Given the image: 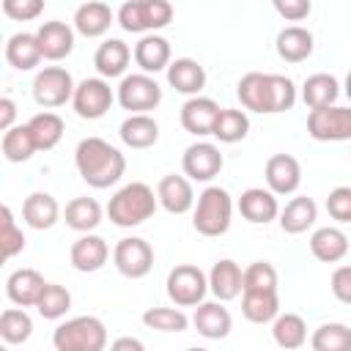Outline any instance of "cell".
<instances>
[{
	"instance_id": "20",
	"label": "cell",
	"mask_w": 351,
	"mask_h": 351,
	"mask_svg": "<svg viewBox=\"0 0 351 351\" xmlns=\"http://www.w3.org/2000/svg\"><path fill=\"white\" fill-rule=\"evenodd\" d=\"M107 258H110V247H107V241H104L101 236H96V233H82V236L71 244V252H69L71 266H74L77 271H85V274L99 271V269L107 263Z\"/></svg>"
},
{
	"instance_id": "54",
	"label": "cell",
	"mask_w": 351,
	"mask_h": 351,
	"mask_svg": "<svg viewBox=\"0 0 351 351\" xmlns=\"http://www.w3.org/2000/svg\"><path fill=\"white\" fill-rule=\"evenodd\" d=\"M186 351H208V348H200V346H197V348H186Z\"/></svg>"
},
{
	"instance_id": "50",
	"label": "cell",
	"mask_w": 351,
	"mask_h": 351,
	"mask_svg": "<svg viewBox=\"0 0 351 351\" xmlns=\"http://www.w3.org/2000/svg\"><path fill=\"white\" fill-rule=\"evenodd\" d=\"M329 288H332V293H335L337 302L351 304V266H348V263H346V266H337V269L332 271Z\"/></svg>"
},
{
	"instance_id": "53",
	"label": "cell",
	"mask_w": 351,
	"mask_h": 351,
	"mask_svg": "<svg viewBox=\"0 0 351 351\" xmlns=\"http://www.w3.org/2000/svg\"><path fill=\"white\" fill-rule=\"evenodd\" d=\"M343 88H346V96H348V99H351V71H348V74H346V85H343Z\"/></svg>"
},
{
	"instance_id": "34",
	"label": "cell",
	"mask_w": 351,
	"mask_h": 351,
	"mask_svg": "<svg viewBox=\"0 0 351 351\" xmlns=\"http://www.w3.org/2000/svg\"><path fill=\"white\" fill-rule=\"evenodd\" d=\"M241 315L250 324H271L280 315L277 291H244L241 293Z\"/></svg>"
},
{
	"instance_id": "16",
	"label": "cell",
	"mask_w": 351,
	"mask_h": 351,
	"mask_svg": "<svg viewBox=\"0 0 351 351\" xmlns=\"http://www.w3.org/2000/svg\"><path fill=\"white\" fill-rule=\"evenodd\" d=\"M239 214L252 222V225H269L271 219L280 217V203L277 195L263 189V186H250L239 197Z\"/></svg>"
},
{
	"instance_id": "27",
	"label": "cell",
	"mask_w": 351,
	"mask_h": 351,
	"mask_svg": "<svg viewBox=\"0 0 351 351\" xmlns=\"http://www.w3.org/2000/svg\"><path fill=\"white\" fill-rule=\"evenodd\" d=\"M280 228L285 230V233H291V236H299V233H304V230H310L313 225H315V219H318V206H315V200L313 197H307V195H296V197H291L288 203H285V208H280Z\"/></svg>"
},
{
	"instance_id": "3",
	"label": "cell",
	"mask_w": 351,
	"mask_h": 351,
	"mask_svg": "<svg viewBox=\"0 0 351 351\" xmlns=\"http://www.w3.org/2000/svg\"><path fill=\"white\" fill-rule=\"evenodd\" d=\"M233 222V197L222 186H206L192 208V225L200 236H225Z\"/></svg>"
},
{
	"instance_id": "18",
	"label": "cell",
	"mask_w": 351,
	"mask_h": 351,
	"mask_svg": "<svg viewBox=\"0 0 351 351\" xmlns=\"http://www.w3.org/2000/svg\"><path fill=\"white\" fill-rule=\"evenodd\" d=\"M219 110L222 107L214 99H208V96H192V99H186L184 107H181V126H184V132H189L195 137L211 134Z\"/></svg>"
},
{
	"instance_id": "15",
	"label": "cell",
	"mask_w": 351,
	"mask_h": 351,
	"mask_svg": "<svg viewBox=\"0 0 351 351\" xmlns=\"http://www.w3.org/2000/svg\"><path fill=\"white\" fill-rule=\"evenodd\" d=\"M36 38H38L44 60H63L74 49V27L60 22V19L41 22L38 30H36Z\"/></svg>"
},
{
	"instance_id": "42",
	"label": "cell",
	"mask_w": 351,
	"mask_h": 351,
	"mask_svg": "<svg viewBox=\"0 0 351 351\" xmlns=\"http://www.w3.org/2000/svg\"><path fill=\"white\" fill-rule=\"evenodd\" d=\"M69 307H71L69 288L66 285H58V282H47V288H44V293H41V299L36 304L38 315L47 318V321H58V318H63L69 313Z\"/></svg>"
},
{
	"instance_id": "22",
	"label": "cell",
	"mask_w": 351,
	"mask_h": 351,
	"mask_svg": "<svg viewBox=\"0 0 351 351\" xmlns=\"http://www.w3.org/2000/svg\"><path fill=\"white\" fill-rule=\"evenodd\" d=\"M192 324L197 329V335H203L206 340H222L230 335L233 329V318L228 313V307L222 302H203L195 307Z\"/></svg>"
},
{
	"instance_id": "10",
	"label": "cell",
	"mask_w": 351,
	"mask_h": 351,
	"mask_svg": "<svg viewBox=\"0 0 351 351\" xmlns=\"http://www.w3.org/2000/svg\"><path fill=\"white\" fill-rule=\"evenodd\" d=\"M115 101V93L110 88V82L104 77H88L77 85L74 90V99H71V107L80 118L85 121H99L101 115H107V110L112 107Z\"/></svg>"
},
{
	"instance_id": "6",
	"label": "cell",
	"mask_w": 351,
	"mask_h": 351,
	"mask_svg": "<svg viewBox=\"0 0 351 351\" xmlns=\"http://www.w3.org/2000/svg\"><path fill=\"white\" fill-rule=\"evenodd\" d=\"M167 296L176 307H197L208 293V274L195 263H178L167 274Z\"/></svg>"
},
{
	"instance_id": "38",
	"label": "cell",
	"mask_w": 351,
	"mask_h": 351,
	"mask_svg": "<svg viewBox=\"0 0 351 351\" xmlns=\"http://www.w3.org/2000/svg\"><path fill=\"white\" fill-rule=\"evenodd\" d=\"M250 132V118L244 110H236V107H222L217 121H214V129H211V137H217L219 143H239L244 140Z\"/></svg>"
},
{
	"instance_id": "11",
	"label": "cell",
	"mask_w": 351,
	"mask_h": 351,
	"mask_svg": "<svg viewBox=\"0 0 351 351\" xmlns=\"http://www.w3.org/2000/svg\"><path fill=\"white\" fill-rule=\"evenodd\" d=\"M112 263L123 277L140 280L154 269V247L140 236H126L115 244Z\"/></svg>"
},
{
	"instance_id": "21",
	"label": "cell",
	"mask_w": 351,
	"mask_h": 351,
	"mask_svg": "<svg viewBox=\"0 0 351 351\" xmlns=\"http://www.w3.org/2000/svg\"><path fill=\"white\" fill-rule=\"evenodd\" d=\"M208 291L217 296V302H230L239 293H244V271L236 261L222 258L208 271Z\"/></svg>"
},
{
	"instance_id": "28",
	"label": "cell",
	"mask_w": 351,
	"mask_h": 351,
	"mask_svg": "<svg viewBox=\"0 0 351 351\" xmlns=\"http://www.w3.org/2000/svg\"><path fill=\"white\" fill-rule=\"evenodd\" d=\"M236 96L241 101L244 110L252 112H271V93H269V74L263 71H247L239 85H236Z\"/></svg>"
},
{
	"instance_id": "49",
	"label": "cell",
	"mask_w": 351,
	"mask_h": 351,
	"mask_svg": "<svg viewBox=\"0 0 351 351\" xmlns=\"http://www.w3.org/2000/svg\"><path fill=\"white\" fill-rule=\"evenodd\" d=\"M274 11L285 22H302L310 16L313 5H310V0H274Z\"/></svg>"
},
{
	"instance_id": "5",
	"label": "cell",
	"mask_w": 351,
	"mask_h": 351,
	"mask_svg": "<svg viewBox=\"0 0 351 351\" xmlns=\"http://www.w3.org/2000/svg\"><path fill=\"white\" fill-rule=\"evenodd\" d=\"M173 22V5L167 0H132L118 8V25L126 33H154Z\"/></svg>"
},
{
	"instance_id": "41",
	"label": "cell",
	"mask_w": 351,
	"mask_h": 351,
	"mask_svg": "<svg viewBox=\"0 0 351 351\" xmlns=\"http://www.w3.org/2000/svg\"><path fill=\"white\" fill-rule=\"evenodd\" d=\"M0 148H3V156L8 162H27L38 148L33 143V134L27 129V123H19L8 132H3V140H0Z\"/></svg>"
},
{
	"instance_id": "7",
	"label": "cell",
	"mask_w": 351,
	"mask_h": 351,
	"mask_svg": "<svg viewBox=\"0 0 351 351\" xmlns=\"http://www.w3.org/2000/svg\"><path fill=\"white\" fill-rule=\"evenodd\" d=\"M115 99L129 115H148L162 101V88L151 74H126L115 90Z\"/></svg>"
},
{
	"instance_id": "25",
	"label": "cell",
	"mask_w": 351,
	"mask_h": 351,
	"mask_svg": "<svg viewBox=\"0 0 351 351\" xmlns=\"http://www.w3.org/2000/svg\"><path fill=\"white\" fill-rule=\"evenodd\" d=\"M167 82L170 88H176L184 96H200V90L206 88V69L195 60V58H176L167 66Z\"/></svg>"
},
{
	"instance_id": "40",
	"label": "cell",
	"mask_w": 351,
	"mask_h": 351,
	"mask_svg": "<svg viewBox=\"0 0 351 351\" xmlns=\"http://www.w3.org/2000/svg\"><path fill=\"white\" fill-rule=\"evenodd\" d=\"M310 348L313 351H351V326L329 321L321 324L310 335Z\"/></svg>"
},
{
	"instance_id": "29",
	"label": "cell",
	"mask_w": 351,
	"mask_h": 351,
	"mask_svg": "<svg viewBox=\"0 0 351 351\" xmlns=\"http://www.w3.org/2000/svg\"><path fill=\"white\" fill-rule=\"evenodd\" d=\"M310 252L321 263H340L348 255V236L335 225L318 228L310 236Z\"/></svg>"
},
{
	"instance_id": "43",
	"label": "cell",
	"mask_w": 351,
	"mask_h": 351,
	"mask_svg": "<svg viewBox=\"0 0 351 351\" xmlns=\"http://www.w3.org/2000/svg\"><path fill=\"white\" fill-rule=\"evenodd\" d=\"M143 324L156 332H184L189 326V318L181 307H148L143 313Z\"/></svg>"
},
{
	"instance_id": "19",
	"label": "cell",
	"mask_w": 351,
	"mask_h": 351,
	"mask_svg": "<svg viewBox=\"0 0 351 351\" xmlns=\"http://www.w3.org/2000/svg\"><path fill=\"white\" fill-rule=\"evenodd\" d=\"M134 63L140 66L143 74H159V71H167V66L173 63V52H170V41L151 33V36H143L137 44H134Z\"/></svg>"
},
{
	"instance_id": "46",
	"label": "cell",
	"mask_w": 351,
	"mask_h": 351,
	"mask_svg": "<svg viewBox=\"0 0 351 351\" xmlns=\"http://www.w3.org/2000/svg\"><path fill=\"white\" fill-rule=\"evenodd\" d=\"M269 93H271V112H285L296 104V85L285 74H269Z\"/></svg>"
},
{
	"instance_id": "12",
	"label": "cell",
	"mask_w": 351,
	"mask_h": 351,
	"mask_svg": "<svg viewBox=\"0 0 351 351\" xmlns=\"http://www.w3.org/2000/svg\"><path fill=\"white\" fill-rule=\"evenodd\" d=\"M225 159L214 143H192L181 156V170L189 181H211L219 176Z\"/></svg>"
},
{
	"instance_id": "13",
	"label": "cell",
	"mask_w": 351,
	"mask_h": 351,
	"mask_svg": "<svg viewBox=\"0 0 351 351\" xmlns=\"http://www.w3.org/2000/svg\"><path fill=\"white\" fill-rule=\"evenodd\" d=\"M263 176H266L269 192L293 195L299 189V184H302V165L291 154H274V156H269V162L263 167Z\"/></svg>"
},
{
	"instance_id": "47",
	"label": "cell",
	"mask_w": 351,
	"mask_h": 351,
	"mask_svg": "<svg viewBox=\"0 0 351 351\" xmlns=\"http://www.w3.org/2000/svg\"><path fill=\"white\" fill-rule=\"evenodd\" d=\"M326 211L337 222H351V186H335L326 195Z\"/></svg>"
},
{
	"instance_id": "48",
	"label": "cell",
	"mask_w": 351,
	"mask_h": 351,
	"mask_svg": "<svg viewBox=\"0 0 351 351\" xmlns=\"http://www.w3.org/2000/svg\"><path fill=\"white\" fill-rule=\"evenodd\" d=\"M44 11L41 0H3V14L14 22H30Z\"/></svg>"
},
{
	"instance_id": "1",
	"label": "cell",
	"mask_w": 351,
	"mask_h": 351,
	"mask_svg": "<svg viewBox=\"0 0 351 351\" xmlns=\"http://www.w3.org/2000/svg\"><path fill=\"white\" fill-rule=\"evenodd\" d=\"M74 165L82 181L93 189H107L126 173V156L101 137H85L77 143Z\"/></svg>"
},
{
	"instance_id": "31",
	"label": "cell",
	"mask_w": 351,
	"mask_h": 351,
	"mask_svg": "<svg viewBox=\"0 0 351 351\" xmlns=\"http://www.w3.org/2000/svg\"><path fill=\"white\" fill-rule=\"evenodd\" d=\"M5 60H8V66L16 69V71H30V69H36V66L44 60L36 33H14V36L5 41Z\"/></svg>"
},
{
	"instance_id": "24",
	"label": "cell",
	"mask_w": 351,
	"mask_h": 351,
	"mask_svg": "<svg viewBox=\"0 0 351 351\" xmlns=\"http://www.w3.org/2000/svg\"><path fill=\"white\" fill-rule=\"evenodd\" d=\"M118 16L112 14V8L107 3H99V0H90V3H82L77 11H74V30L85 38H99L110 30V25L115 22Z\"/></svg>"
},
{
	"instance_id": "52",
	"label": "cell",
	"mask_w": 351,
	"mask_h": 351,
	"mask_svg": "<svg viewBox=\"0 0 351 351\" xmlns=\"http://www.w3.org/2000/svg\"><path fill=\"white\" fill-rule=\"evenodd\" d=\"M110 351H145V346H143L137 337L123 335V337H115V340L110 343Z\"/></svg>"
},
{
	"instance_id": "17",
	"label": "cell",
	"mask_w": 351,
	"mask_h": 351,
	"mask_svg": "<svg viewBox=\"0 0 351 351\" xmlns=\"http://www.w3.org/2000/svg\"><path fill=\"white\" fill-rule=\"evenodd\" d=\"M44 288H47V280L36 269H16L5 280V296L16 307H36Z\"/></svg>"
},
{
	"instance_id": "51",
	"label": "cell",
	"mask_w": 351,
	"mask_h": 351,
	"mask_svg": "<svg viewBox=\"0 0 351 351\" xmlns=\"http://www.w3.org/2000/svg\"><path fill=\"white\" fill-rule=\"evenodd\" d=\"M14 118H16V104H14V99L3 96V99H0V129H3V132L14 129V126H16Z\"/></svg>"
},
{
	"instance_id": "26",
	"label": "cell",
	"mask_w": 351,
	"mask_h": 351,
	"mask_svg": "<svg viewBox=\"0 0 351 351\" xmlns=\"http://www.w3.org/2000/svg\"><path fill=\"white\" fill-rule=\"evenodd\" d=\"M277 55L285 60V63H302L313 55V47H315V38L307 27L302 25H288L277 33Z\"/></svg>"
},
{
	"instance_id": "14",
	"label": "cell",
	"mask_w": 351,
	"mask_h": 351,
	"mask_svg": "<svg viewBox=\"0 0 351 351\" xmlns=\"http://www.w3.org/2000/svg\"><path fill=\"white\" fill-rule=\"evenodd\" d=\"M156 197H159V206L167 211V214H186L195 208V189H192V181L186 176H165L159 184H156Z\"/></svg>"
},
{
	"instance_id": "45",
	"label": "cell",
	"mask_w": 351,
	"mask_h": 351,
	"mask_svg": "<svg viewBox=\"0 0 351 351\" xmlns=\"http://www.w3.org/2000/svg\"><path fill=\"white\" fill-rule=\"evenodd\" d=\"M0 214H3V225H0V250H3V258L8 261V258H14V255H19V252L25 250V233L16 228L14 214H11L8 206H3Z\"/></svg>"
},
{
	"instance_id": "8",
	"label": "cell",
	"mask_w": 351,
	"mask_h": 351,
	"mask_svg": "<svg viewBox=\"0 0 351 351\" xmlns=\"http://www.w3.org/2000/svg\"><path fill=\"white\" fill-rule=\"evenodd\" d=\"M74 77L63 69V66H44L36 77H33V99L38 107L44 110H55L63 107L66 101L74 99Z\"/></svg>"
},
{
	"instance_id": "2",
	"label": "cell",
	"mask_w": 351,
	"mask_h": 351,
	"mask_svg": "<svg viewBox=\"0 0 351 351\" xmlns=\"http://www.w3.org/2000/svg\"><path fill=\"white\" fill-rule=\"evenodd\" d=\"M159 208V197L156 192L143 184V181H132L126 186H121L110 203H107V217L112 225L118 228H137L145 219H151Z\"/></svg>"
},
{
	"instance_id": "35",
	"label": "cell",
	"mask_w": 351,
	"mask_h": 351,
	"mask_svg": "<svg viewBox=\"0 0 351 351\" xmlns=\"http://www.w3.org/2000/svg\"><path fill=\"white\" fill-rule=\"evenodd\" d=\"M118 134H121L123 145L143 151V148L156 145V140H159V123L151 115H129V118H123Z\"/></svg>"
},
{
	"instance_id": "30",
	"label": "cell",
	"mask_w": 351,
	"mask_h": 351,
	"mask_svg": "<svg viewBox=\"0 0 351 351\" xmlns=\"http://www.w3.org/2000/svg\"><path fill=\"white\" fill-rule=\"evenodd\" d=\"M22 219L33 230H49L60 219V206L49 192H30L22 203Z\"/></svg>"
},
{
	"instance_id": "9",
	"label": "cell",
	"mask_w": 351,
	"mask_h": 351,
	"mask_svg": "<svg viewBox=\"0 0 351 351\" xmlns=\"http://www.w3.org/2000/svg\"><path fill=\"white\" fill-rule=\"evenodd\" d=\"M307 134L318 143L351 140V107L335 104V107H324V110H310Z\"/></svg>"
},
{
	"instance_id": "39",
	"label": "cell",
	"mask_w": 351,
	"mask_h": 351,
	"mask_svg": "<svg viewBox=\"0 0 351 351\" xmlns=\"http://www.w3.org/2000/svg\"><path fill=\"white\" fill-rule=\"evenodd\" d=\"M33 335V318L25 313V307H5L0 313V337L5 346H19Z\"/></svg>"
},
{
	"instance_id": "4",
	"label": "cell",
	"mask_w": 351,
	"mask_h": 351,
	"mask_svg": "<svg viewBox=\"0 0 351 351\" xmlns=\"http://www.w3.org/2000/svg\"><path fill=\"white\" fill-rule=\"evenodd\" d=\"M55 351H104L107 326L96 315H77L55 326L52 332Z\"/></svg>"
},
{
	"instance_id": "32",
	"label": "cell",
	"mask_w": 351,
	"mask_h": 351,
	"mask_svg": "<svg viewBox=\"0 0 351 351\" xmlns=\"http://www.w3.org/2000/svg\"><path fill=\"white\" fill-rule=\"evenodd\" d=\"M340 99V82L326 74V71H318V74H310L302 85V101L310 107V110H324V107H335Z\"/></svg>"
},
{
	"instance_id": "55",
	"label": "cell",
	"mask_w": 351,
	"mask_h": 351,
	"mask_svg": "<svg viewBox=\"0 0 351 351\" xmlns=\"http://www.w3.org/2000/svg\"><path fill=\"white\" fill-rule=\"evenodd\" d=\"M3 351H8V348H3Z\"/></svg>"
},
{
	"instance_id": "36",
	"label": "cell",
	"mask_w": 351,
	"mask_h": 351,
	"mask_svg": "<svg viewBox=\"0 0 351 351\" xmlns=\"http://www.w3.org/2000/svg\"><path fill=\"white\" fill-rule=\"evenodd\" d=\"M27 129H30V134H33L36 148H38V151H49V148H55V145L60 143V137H63V132H66V123H63V118H60L58 112L44 110V112H36V115L27 121Z\"/></svg>"
},
{
	"instance_id": "33",
	"label": "cell",
	"mask_w": 351,
	"mask_h": 351,
	"mask_svg": "<svg viewBox=\"0 0 351 351\" xmlns=\"http://www.w3.org/2000/svg\"><path fill=\"white\" fill-rule=\"evenodd\" d=\"M101 217H104V208L99 206L96 197H88V195L69 200V203H66V211H63L66 225H69L71 230H77V233H90V230H96L99 222H101Z\"/></svg>"
},
{
	"instance_id": "23",
	"label": "cell",
	"mask_w": 351,
	"mask_h": 351,
	"mask_svg": "<svg viewBox=\"0 0 351 351\" xmlns=\"http://www.w3.org/2000/svg\"><path fill=\"white\" fill-rule=\"evenodd\" d=\"M134 58V52L129 49V44H123L121 38H107L99 44L96 55H93V66L99 71V77L112 80V77H126L129 60Z\"/></svg>"
},
{
	"instance_id": "44",
	"label": "cell",
	"mask_w": 351,
	"mask_h": 351,
	"mask_svg": "<svg viewBox=\"0 0 351 351\" xmlns=\"http://www.w3.org/2000/svg\"><path fill=\"white\" fill-rule=\"evenodd\" d=\"M277 269L269 261H255L244 269V291H277Z\"/></svg>"
},
{
	"instance_id": "37",
	"label": "cell",
	"mask_w": 351,
	"mask_h": 351,
	"mask_svg": "<svg viewBox=\"0 0 351 351\" xmlns=\"http://www.w3.org/2000/svg\"><path fill=\"white\" fill-rule=\"evenodd\" d=\"M271 337H274V343L280 348L296 351V348H302L307 343V324L296 313H280L271 321Z\"/></svg>"
}]
</instances>
